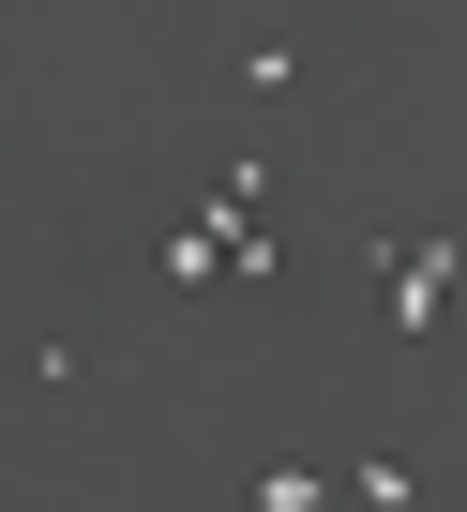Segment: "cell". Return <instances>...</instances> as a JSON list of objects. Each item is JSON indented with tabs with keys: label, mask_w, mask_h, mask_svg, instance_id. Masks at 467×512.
Returning <instances> with one entry per match:
<instances>
[{
	"label": "cell",
	"mask_w": 467,
	"mask_h": 512,
	"mask_svg": "<svg viewBox=\"0 0 467 512\" xmlns=\"http://www.w3.org/2000/svg\"><path fill=\"white\" fill-rule=\"evenodd\" d=\"M317 76H332V46H317V31H257L242 61H226V91H242V106H287V91H317Z\"/></svg>",
	"instance_id": "2"
},
{
	"label": "cell",
	"mask_w": 467,
	"mask_h": 512,
	"mask_svg": "<svg viewBox=\"0 0 467 512\" xmlns=\"http://www.w3.org/2000/svg\"><path fill=\"white\" fill-rule=\"evenodd\" d=\"M452 287H467V241H437V226L377 241V317H392V347H437L452 332Z\"/></svg>",
	"instance_id": "1"
},
{
	"label": "cell",
	"mask_w": 467,
	"mask_h": 512,
	"mask_svg": "<svg viewBox=\"0 0 467 512\" xmlns=\"http://www.w3.org/2000/svg\"><path fill=\"white\" fill-rule=\"evenodd\" d=\"M242 512H332V467H302V452H272V467L242 482Z\"/></svg>",
	"instance_id": "4"
},
{
	"label": "cell",
	"mask_w": 467,
	"mask_h": 512,
	"mask_svg": "<svg viewBox=\"0 0 467 512\" xmlns=\"http://www.w3.org/2000/svg\"><path fill=\"white\" fill-rule=\"evenodd\" d=\"M332 497H347V512H422V467H407V452H347Z\"/></svg>",
	"instance_id": "3"
}]
</instances>
